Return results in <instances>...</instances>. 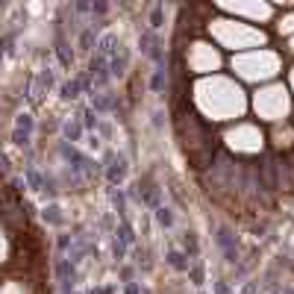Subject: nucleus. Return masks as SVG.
Segmentation results:
<instances>
[{
  "instance_id": "1",
  "label": "nucleus",
  "mask_w": 294,
  "mask_h": 294,
  "mask_svg": "<svg viewBox=\"0 0 294 294\" xmlns=\"http://www.w3.org/2000/svg\"><path fill=\"white\" fill-rule=\"evenodd\" d=\"M29 133H32V118L29 115H18L15 130H12V141L15 144H29Z\"/></svg>"
},
{
  "instance_id": "2",
  "label": "nucleus",
  "mask_w": 294,
  "mask_h": 294,
  "mask_svg": "<svg viewBox=\"0 0 294 294\" xmlns=\"http://www.w3.org/2000/svg\"><path fill=\"white\" fill-rule=\"evenodd\" d=\"M106 177H109V183H124V177H127V159L124 156H109V171H106Z\"/></svg>"
},
{
  "instance_id": "3",
  "label": "nucleus",
  "mask_w": 294,
  "mask_h": 294,
  "mask_svg": "<svg viewBox=\"0 0 294 294\" xmlns=\"http://www.w3.org/2000/svg\"><path fill=\"white\" fill-rule=\"evenodd\" d=\"M50 85H53V71H41L38 80H35V85H32V97H41Z\"/></svg>"
},
{
  "instance_id": "4",
  "label": "nucleus",
  "mask_w": 294,
  "mask_h": 294,
  "mask_svg": "<svg viewBox=\"0 0 294 294\" xmlns=\"http://www.w3.org/2000/svg\"><path fill=\"white\" fill-rule=\"evenodd\" d=\"M218 244L227 250V259L236 262V241H233V233H230V230H221V233H218Z\"/></svg>"
},
{
  "instance_id": "5",
  "label": "nucleus",
  "mask_w": 294,
  "mask_h": 294,
  "mask_svg": "<svg viewBox=\"0 0 294 294\" xmlns=\"http://www.w3.org/2000/svg\"><path fill=\"white\" fill-rule=\"evenodd\" d=\"M165 259H168V265H171V268H177V271H188L186 253H180V250H168V253H165Z\"/></svg>"
},
{
  "instance_id": "6",
  "label": "nucleus",
  "mask_w": 294,
  "mask_h": 294,
  "mask_svg": "<svg viewBox=\"0 0 294 294\" xmlns=\"http://www.w3.org/2000/svg\"><path fill=\"white\" fill-rule=\"evenodd\" d=\"M62 133H65L68 141H80V138H82V124H80V121H68V124L62 127Z\"/></svg>"
},
{
  "instance_id": "7",
  "label": "nucleus",
  "mask_w": 294,
  "mask_h": 294,
  "mask_svg": "<svg viewBox=\"0 0 294 294\" xmlns=\"http://www.w3.org/2000/svg\"><path fill=\"white\" fill-rule=\"evenodd\" d=\"M56 53H59V62H62V65H65V68H68V65H71V62H74V53H71V50H68V44H65V41H62V38H59V44H56Z\"/></svg>"
},
{
  "instance_id": "8",
  "label": "nucleus",
  "mask_w": 294,
  "mask_h": 294,
  "mask_svg": "<svg viewBox=\"0 0 294 294\" xmlns=\"http://www.w3.org/2000/svg\"><path fill=\"white\" fill-rule=\"evenodd\" d=\"M97 127H100L97 112H94V109H85V112H82V130H97Z\"/></svg>"
},
{
  "instance_id": "9",
  "label": "nucleus",
  "mask_w": 294,
  "mask_h": 294,
  "mask_svg": "<svg viewBox=\"0 0 294 294\" xmlns=\"http://www.w3.org/2000/svg\"><path fill=\"white\" fill-rule=\"evenodd\" d=\"M150 85H153V91H162V88H165V68H162V65L156 68V74H153Z\"/></svg>"
},
{
  "instance_id": "10",
  "label": "nucleus",
  "mask_w": 294,
  "mask_h": 294,
  "mask_svg": "<svg viewBox=\"0 0 294 294\" xmlns=\"http://www.w3.org/2000/svg\"><path fill=\"white\" fill-rule=\"evenodd\" d=\"M156 221H159L162 227H171V224H174V215H171V209L159 206V209H156Z\"/></svg>"
},
{
  "instance_id": "11",
  "label": "nucleus",
  "mask_w": 294,
  "mask_h": 294,
  "mask_svg": "<svg viewBox=\"0 0 294 294\" xmlns=\"http://www.w3.org/2000/svg\"><path fill=\"white\" fill-rule=\"evenodd\" d=\"M44 221H50V224H62V215H59V206H50V209H44Z\"/></svg>"
},
{
  "instance_id": "12",
  "label": "nucleus",
  "mask_w": 294,
  "mask_h": 294,
  "mask_svg": "<svg viewBox=\"0 0 294 294\" xmlns=\"http://www.w3.org/2000/svg\"><path fill=\"white\" fill-rule=\"evenodd\" d=\"M150 27H153V29L162 27V6H153V12H150Z\"/></svg>"
},
{
  "instance_id": "13",
  "label": "nucleus",
  "mask_w": 294,
  "mask_h": 294,
  "mask_svg": "<svg viewBox=\"0 0 294 294\" xmlns=\"http://www.w3.org/2000/svg\"><path fill=\"white\" fill-rule=\"evenodd\" d=\"M91 41H94V29H85V32L80 35V44H82V47L88 50V44H91Z\"/></svg>"
},
{
  "instance_id": "14",
  "label": "nucleus",
  "mask_w": 294,
  "mask_h": 294,
  "mask_svg": "<svg viewBox=\"0 0 294 294\" xmlns=\"http://www.w3.org/2000/svg\"><path fill=\"white\" fill-rule=\"evenodd\" d=\"M186 250H188L191 256H197V239H194V236H186Z\"/></svg>"
},
{
  "instance_id": "15",
  "label": "nucleus",
  "mask_w": 294,
  "mask_h": 294,
  "mask_svg": "<svg viewBox=\"0 0 294 294\" xmlns=\"http://www.w3.org/2000/svg\"><path fill=\"white\" fill-rule=\"evenodd\" d=\"M188 274H191V280H194V283H200V280H203V274H200V268H191Z\"/></svg>"
},
{
  "instance_id": "16",
  "label": "nucleus",
  "mask_w": 294,
  "mask_h": 294,
  "mask_svg": "<svg viewBox=\"0 0 294 294\" xmlns=\"http://www.w3.org/2000/svg\"><path fill=\"white\" fill-rule=\"evenodd\" d=\"M124 294H141V292H138V286H135V283H127V289H124Z\"/></svg>"
},
{
  "instance_id": "17",
  "label": "nucleus",
  "mask_w": 294,
  "mask_h": 294,
  "mask_svg": "<svg viewBox=\"0 0 294 294\" xmlns=\"http://www.w3.org/2000/svg\"><path fill=\"white\" fill-rule=\"evenodd\" d=\"M215 292H218V294H230V289H227L224 283H218V286H215Z\"/></svg>"
},
{
  "instance_id": "18",
  "label": "nucleus",
  "mask_w": 294,
  "mask_h": 294,
  "mask_svg": "<svg viewBox=\"0 0 294 294\" xmlns=\"http://www.w3.org/2000/svg\"><path fill=\"white\" fill-rule=\"evenodd\" d=\"M241 294H256V289H253V286H247V289H244Z\"/></svg>"
}]
</instances>
